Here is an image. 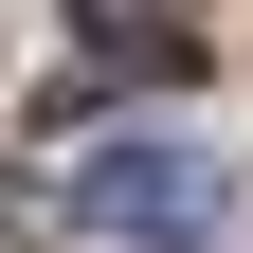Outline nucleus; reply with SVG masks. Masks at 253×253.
Returning a JSON list of instances; mask_svg holds the SVG:
<instances>
[{
	"label": "nucleus",
	"instance_id": "obj_1",
	"mask_svg": "<svg viewBox=\"0 0 253 253\" xmlns=\"http://www.w3.org/2000/svg\"><path fill=\"white\" fill-rule=\"evenodd\" d=\"M54 217L109 235V253H181L217 217V163L199 145H73V163H54Z\"/></svg>",
	"mask_w": 253,
	"mask_h": 253
},
{
	"label": "nucleus",
	"instance_id": "obj_2",
	"mask_svg": "<svg viewBox=\"0 0 253 253\" xmlns=\"http://www.w3.org/2000/svg\"><path fill=\"white\" fill-rule=\"evenodd\" d=\"M199 0H90V54H109V73H199Z\"/></svg>",
	"mask_w": 253,
	"mask_h": 253
}]
</instances>
